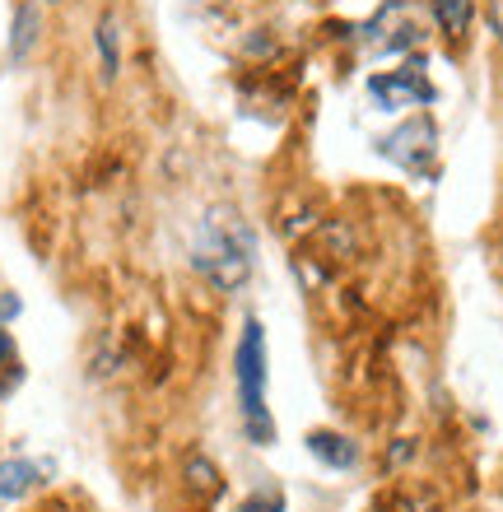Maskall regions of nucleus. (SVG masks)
<instances>
[{
  "label": "nucleus",
  "instance_id": "nucleus-1",
  "mask_svg": "<svg viewBox=\"0 0 503 512\" xmlns=\"http://www.w3.org/2000/svg\"><path fill=\"white\" fill-rule=\"evenodd\" d=\"M252 229H247L243 219L233 215V210H210L201 219V229L191 238V266L201 270L205 280L233 294V289H243L247 275H252Z\"/></svg>",
  "mask_w": 503,
  "mask_h": 512
},
{
  "label": "nucleus",
  "instance_id": "nucleus-2",
  "mask_svg": "<svg viewBox=\"0 0 503 512\" xmlns=\"http://www.w3.org/2000/svg\"><path fill=\"white\" fill-rule=\"evenodd\" d=\"M238 405H243V429L257 447L275 443V424L266 410V331L261 322L243 326L238 340Z\"/></svg>",
  "mask_w": 503,
  "mask_h": 512
},
{
  "label": "nucleus",
  "instance_id": "nucleus-3",
  "mask_svg": "<svg viewBox=\"0 0 503 512\" xmlns=\"http://www.w3.org/2000/svg\"><path fill=\"white\" fill-rule=\"evenodd\" d=\"M359 42H364L368 56H401L415 52L424 42V19L410 0H387L364 28H359Z\"/></svg>",
  "mask_w": 503,
  "mask_h": 512
},
{
  "label": "nucleus",
  "instance_id": "nucleus-4",
  "mask_svg": "<svg viewBox=\"0 0 503 512\" xmlns=\"http://www.w3.org/2000/svg\"><path fill=\"white\" fill-rule=\"evenodd\" d=\"M368 98H373L382 112L429 108L438 98V89H434V80L424 75L420 61H410V66H401V70H378V75L368 80Z\"/></svg>",
  "mask_w": 503,
  "mask_h": 512
},
{
  "label": "nucleus",
  "instance_id": "nucleus-5",
  "mask_svg": "<svg viewBox=\"0 0 503 512\" xmlns=\"http://www.w3.org/2000/svg\"><path fill=\"white\" fill-rule=\"evenodd\" d=\"M378 154L382 159H392L396 168L424 177L429 173V163H434V154H438V126L429 122V117H410V122L396 126L392 135H382Z\"/></svg>",
  "mask_w": 503,
  "mask_h": 512
},
{
  "label": "nucleus",
  "instance_id": "nucleus-6",
  "mask_svg": "<svg viewBox=\"0 0 503 512\" xmlns=\"http://www.w3.org/2000/svg\"><path fill=\"white\" fill-rule=\"evenodd\" d=\"M308 452H313L322 466H331V471H350L354 461H359V447L336 429H313L308 433Z\"/></svg>",
  "mask_w": 503,
  "mask_h": 512
},
{
  "label": "nucleus",
  "instance_id": "nucleus-7",
  "mask_svg": "<svg viewBox=\"0 0 503 512\" xmlns=\"http://www.w3.org/2000/svg\"><path fill=\"white\" fill-rule=\"evenodd\" d=\"M38 5H19L14 10V33H10V61H24L33 52V42H38Z\"/></svg>",
  "mask_w": 503,
  "mask_h": 512
},
{
  "label": "nucleus",
  "instance_id": "nucleus-8",
  "mask_svg": "<svg viewBox=\"0 0 503 512\" xmlns=\"http://www.w3.org/2000/svg\"><path fill=\"white\" fill-rule=\"evenodd\" d=\"M33 480H38L33 461H0V499H24Z\"/></svg>",
  "mask_w": 503,
  "mask_h": 512
},
{
  "label": "nucleus",
  "instance_id": "nucleus-9",
  "mask_svg": "<svg viewBox=\"0 0 503 512\" xmlns=\"http://www.w3.org/2000/svg\"><path fill=\"white\" fill-rule=\"evenodd\" d=\"M471 14H476V5H471V0H434V19H438V28H443L448 38H466Z\"/></svg>",
  "mask_w": 503,
  "mask_h": 512
},
{
  "label": "nucleus",
  "instance_id": "nucleus-10",
  "mask_svg": "<svg viewBox=\"0 0 503 512\" xmlns=\"http://www.w3.org/2000/svg\"><path fill=\"white\" fill-rule=\"evenodd\" d=\"M98 52H103V75H117V66H122V56H117V19L112 14H103V24H98Z\"/></svg>",
  "mask_w": 503,
  "mask_h": 512
},
{
  "label": "nucleus",
  "instance_id": "nucleus-11",
  "mask_svg": "<svg viewBox=\"0 0 503 512\" xmlns=\"http://www.w3.org/2000/svg\"><path fill=\"white\" fill-rule=\"evenodd\" d=\"M243 512H285V494H275V489H261L252 499L243 503Z\"/></svg>",
  "mask_w": 503,
  "mask_h": 512
},
{
  "label": "nucleus",
  "instance_id": "nucleus-12",
  "mask_svg": "<svg viewBox=\"0 0 503 512\" xmlns=\"http://www.w3.org/2000/svg\"><path fill=\"white\" fill-rule=\"evenodd\" d=\"M191 475H196V485H201V489H219L215 471H205V461H191Z\"/></svg>",
  "mask_w": 503,
  "mask_h": 512
},
{
  "label": "nucleus",
  "instance_id": "nucleus-13",
  "mask_svg": "<svg viewBox=\"0 0 503 512\" xmlns=\"http://www.w3.org/2000/svg\"><path fill=\"white\" fill-rule=\"evenodd\" d=\"M14 317H19V298L0 294V322H14Z\"/></svg>",
  "mask_w": 503,
  "mask_h": 512
},
{
  "label": "nucleus",
  "instance_id": "nucleus-14",
  "mask_svg": "<svg viewBox=\"0 0 503 512\" xmlns=\"http://www.w3.org/2000/svg\"><path fill=\"white\" fill-rule=\"evenodd\" d=\"M0 368H14V345L5 331H0Z\"/></svg>",
  "mask_w": 503,
  "mask_h": 512
},
{
  "label": "nucleus",
  "instance_id": "nucleus-15",
  "mask_svg": "<svg viewBox=\"0 0 503 512\" xmlns=\"http://www.w3.org/2000/svg\"><path fill=\"white\" fill-rule=\"evenodd\" d=\"M490 24H494V33L503 38V0H490Z\"/></svg>",
  "mask_w": 503,
  "mask_h": 512
}]
</instances>
